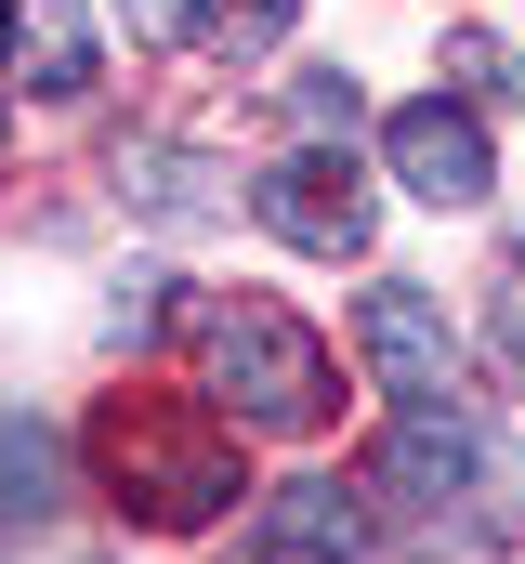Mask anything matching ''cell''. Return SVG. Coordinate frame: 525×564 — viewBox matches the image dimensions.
I'll use <instances>...</instances> for the list:
<instances>
[{"mask_svg":"<svg viewBox=\"0 0 525 564\" xmlns=\"http://www.w3.org/2000/svg\"><path fill=\"white\" fill-rule=\"evenodd\" d=\"M184 341H197V381H211V408L250 433H315L329 421V341L302 328V315H276V302H197L184 315Z\"/></svg>","mask_w":525,"mask_h":564,"instance_id":"cell-1","label":"cell"},{"mask_svg":"<svg viewBox=\"0 0 525 564\" xmlns=\"http://www.w3.org/2000/svg\"><path fill=\"white\" fill-rule=\"evenodd\" d=\"M93 459H106V486H119L144 525H211V512L237 499V446H224V421L158 408V394H119V408L93 421Z\"/></svg>","mask_w":525,"mask_h":564,"instance_id":"cell-2","label":"cell"},{"mask_svg":"<svg viewBox=\"0 0 525 564\" xmlns=\"http://www.w3.org/2000/svg\"><path fill=\"white\" fill-rule=\"evenodd\" d=\"M355 355H368V381H382L394 408H420V394H460V341H447V302L433 289L382 276L355 302Z\"/></svg>","mask_w":525,"mask_h":564,"instance_id":"cell-3","label":"cell"},{"mask_svg":"<svg viewBox=\"0 0 525 564\" xmlns=\"http://www.w3.org/2000/svg\"><path fill=\"white\" fill-rule=\"evenodd\" d=\"M250 210L289 237V250H315V263H355V250H368V184H355V158H329V144L276 158V171L250 184Z\"/></svg>","mask_w":525,"mask_h":564,"instance_id":"cell-4","label":"cell"},{"mask_svg":"<svg viewBox=\"0 0 525 564\" xmlns=\"http://www.w3.org/2000/svg\"><path fill=\"white\" fill-rule=\"evenodd\" d=\"M382 158H394V184H407V197H433V210H473V197L500 184L486 119H473V106H447V93L394 106V119H382Z\"/></svg>","mask_w":525,"mask_h":564,"instance_id":"cell-5","label":"cell"},{"mask_svg":"<svg viewBox=\"0 0 525 564\" xmlns=\"http://www.w3.org/2000/svg\"><path fill=\"white\" fill-rule=\"evenodd\" d=\"M382 473L394 499H460L473 473H486V421H473V394H420V408H394V433H382Z\"/></svg>","mask_w":525,"mask_h":564,"instance_id":"cell-6","label":"cell"},{"mask_svg":"<svg viewBox=\"0 0 525 564\" xmlns=\"http://www.w3.org/2000/svg\"><path fill=\"white\" fill-rule=\"evenodd\" d=\"M355 539H368V512H355V486H329V473L276 486V512H262V552L276 564H342Z\"/></svg>","mask_w":525,"mask_h":564,"instance_id":"cell-7","label":"cell"},{"mask_svg":"<svg viewBox=\"0 0 525 564\" xmlns=\"http://www.w3.org/2000/svg\"><path fill=\"white\" fill-rule=\"evenodd\" d=\"M13 79L26 93H93V13L79 0H13Z\"/></svg>","mask_w":525,"mask_h":564,"instance_id":"cell-8","label":"cell"},{"mask_svg":"<svg viewBox=\"0 0 525 564\" xmlns=\"http://www.w3.org/2000/svg\"><path fill=\"white\" fill-rule=\"evenodd\" d=\"M53 499H66V446H53L40 421H0V512H13V525H40Z\"/></svg>","mask_w":525,"mask_h":564,"instance_id":"cell-9","label":"cell"},{"mask_svg":"<svg viewBox=\"0 0 525 564\" xmlns=\"http://www.w3.org/2000/svg\"><path fill=\"white\" fill-rule=\"evenodd\" d=\"M289 13H302V0H197V26H184V40L237 66V53H276V40H289Z\"/></svg>","mask_w":525,"mask_h":564,"instance_id":"cell-10","label":"cell"},{"mask_svg":"<svg viewBox=\"0 0 525 564\" xmlns=\"http://www.w3.org/2000/svg\"><path fill=\"white\" fill-rule=\"evenodd\" d=\"M289 106H302V132H315V144H342L355 119H368V106H355V79H302Z\"/></svg>","mask_w":525,"mask_h":564,"instance_id":"cell-11","label":"cell"},{"mask_svg":"<svg viewBox=\"0 0 525 564\" xmlns=\"http://www.w3.org/2000/svg\"><path fill=\"white\" fill-rule=\"evenodd\" d=\"M131 26H158V40H171V26H197V0H131Z\"/></svg>","mask_w":525,"mask_h":564,"instance_id":"cell-12","label":"cell"},{"mask_svg":"<svg viewBox=\"0 0 525 564\" xmlns=\"http://www.w3.org/2000/svg\"><path fill=\"white\" fill-rule=\"evenodd\" d=\"M0 40H13V13H0Z\"/></svg>","mask_w":525,"mask_h":564,"instance_id":"cell-13","label":"cell"},{"mask_svg":"<svg viewBox=\"0 0 525 564\" xmlns=\"http://www.w3.org/2000/svg\"><path fill=\"white\" fill-rule=\"evenodd\" d=\"M0 132H13V119H0Z\"/></svg>","mask_w":525,"mask_h":564,"instance_id":"cell-14","label":"cell"}]
</instances>
